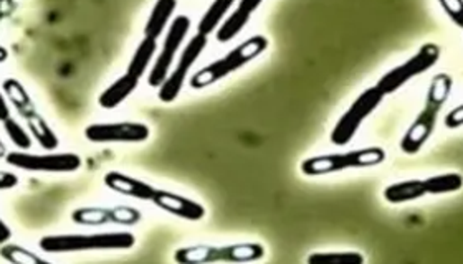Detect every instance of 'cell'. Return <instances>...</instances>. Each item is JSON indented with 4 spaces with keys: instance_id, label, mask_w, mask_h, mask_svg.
<instances>
[{
    "instance_id": "cell-1",
    "label": "cell",
    "mask_w": 463,
    "mask_h": 264,
    "mask_svg": "<svg viewBox=\"0 0 463 264\" xmlns=\"http://www.w3.org/2000/svg\"><path fill=\"white\" fill-rule=\"evenodd\" d=\"M136 238L129 232H110L92 234H49L40 240L41 251L45 253H76L92 250H129Z\"/></svg>"
},
{
    "instance_id": "cell-2",
    "label": "cell",
    "mask_w": 463,
    "mask_h": 264,
    "mask_svg": "<svg viewBox=\"0 0 463 264\" xmlns=\"http://www.w3.org/2000/svg\"><path fill=\"white\" fill-rule=\"evenodd\" d=\"M267 47L268 40L262 35H255V37L248 39L242 45L236 47L234 50L228 51L224 58L214 61V63L207 65L206 68H202L200 72H197L191 80V86L194 90H204L207 86L220 82L230 73L237 72L242 66H245L248 61L255 60L260 53L267 50Z\"/></svg>"
},
{
    "instance_id": "cell-3",
    "label": "cell",
    "mask_w": 463,
    "mask_h": 264,
    "mask_svg": "<svg viewBox=\"0 0 463 264\" xmlns=\"http://www.w3.org/2000/svg\"><path fill=\"white\" fill-rule=\"evenodd\" d=\"M265 256V248L260 243H238L228 246H187L177 250L174 260L181 264L247 263L258 261Z\"/></svg>"
},
{
    "instance_id": "cell-4",
    "label": "cell",
    "mask_w": 463,
    "mask_h": 264,
    "mask_svg": "<svg viewBox=\"0 0 463 264\" xmlns=\"http://www.w3.org/2000/svg\"><path fill=\"white\" fill-rule=\"evenodd\" d=\"M450 86H452V82H450V78L447 75H441V76L435 78L431 92H429V100H427L425 110L419 114V118L412 124L409 131L402 139L401 147L404 153H419L423 143L431 137L433 126H435V119H437V114L441 111L443 101L447 100V94H449Z\"/></svg>"
},
{
    "instance_id": "cell-5",
    "label": "cell",
    "mask_w": 463,
    "mask_h": 264,
    "mask_svg": "<svg viewBox=\"0 0 463 264\" xmlns=\"http://www.w3.org/2000/svg\"><path fill=\"white\" fill-rule=\"evenodd\" d=\"M384 161H386L384 149L370 147V149H360V151H351V153L309 157L301 163V172L309 177H316V175L341 172V171H348V169L374 167Z\"/></svg>"
},
{
    "instance_id": "cell-6",
    "label": "cell",
    "mask_w": 463,
    "mask_h": 264,
    "mask_svg": "<svg viewBox=\"0 0 463 264\" xmlns=\"http://www.w3.org/2000/svg\"><path fill=\"white\" fill-rule=\"evenodd\" d=\"M5 163L29 172L70 173L82 167V157L75 153L31 154L27 151L7 153Z\"/></svg>"
},
{
    "instance_id": "cell-7",
    "label": "cell",
    "mask_w": 463,
    "mask_h": 264,
    "mask_svg": "<svg viewBox=\"0 0 463 264\" xmlns=\"http://www.w3.org/2000/svg\"><path fill=\"white\" fill-rule=\"evenodd\" d=\"M382 100H384V94L376 86L361 92L360 98L351 104L350 110L341 116L340 121L336 122L334 129L331 132V143L336 145L350 144L354 139L356 132L360 131L361 124L376 111V108L381 104Z\"/></svg>"
},
{
    "instance_id": "cell-8",
    "label": "cell",
    "mask_w": 463,
    "mask_h": 264,
    "mask_svg": "<svg viewBox=\"0 0 463 264\" xmlns=\"http://www.w3.org/2000/svg\"><path fill=\"white\" fill-rule=\"evenodd\" d=\"M441 58V48L437 45H425L417 55H414L411 60L402 63L399 66H396L391 72L386 73L382 76L379 83L376 84V88L386 96L392 94L402 88L405 83L411 82L415 76L429 72L433 65Z\"/></svg>"
},
{
    "instance_id": "cell-9",
    "label": "cell",
    "mask_w": 463,
    "mask_h": 264,
    "mask_svg": "<svg viewBox=\"0 0 463 264\" xmlns=\"http://www.w3.org/2000/svg\"><path fill=\"white\" fill-rule=\"evenodd\" d=\"M189 29H191V19L189 17L177 15L174 21H173V25L169 27V31L165 35L163 50L159 53L155 66L151 68V73H149V78H147L149 86L159 88L165 78H167V75L171 73V66H173L175 53L181 48L185 35L189 33Z\"/></svg>"
},
{
    "instance_id": "cell-10",
    "label": "cell",
    "mask_w": 463,
    "mask_h": 264,
    "mask_svg": "<svg viewBox=\"0 0 463 264\" xmlns=\"http://www.w3.org/2000/svg\"><path fill=\"white\" fill-rule=\"evenodd\" d=\"M206 35L197 33L196 37H192V39L189 40L187 47H185V50L183 51V55H181V60H179L177 66H175L174 72L169 73V75H167V78L163 82V84L159 86L157 96H159V100H161V101H175V98L179 96V92H181L183 86H184L187 73H189V70L192 68V65L199 60L200 53L206 50Z\"/></svg>"
},
{
    "instance_id": "cell-11",
    "label": "cell",
    "mask_w": 463,
    "mask_h": 264,
    "mask_svg": "<svg viewBox=\"0 0 463 264\" xmlns=\"http://www.w3.org/2000/svg\"><path fill=\"white\" fill-rule=\"evenodd\" d=\"M151 131L143 122H108L90 124L85 129V137L94 144L145 143Z\"/></svg>"
},
{
    "instance_id": "cell-12",
    "label": "cell",
    "mask_w": 463,
    "mask_h": 264,
    "mask_svg": "<svg viewBox=\"0 0 463 264\" xmlns=\"http://www.w3.org/2000/svg\"><path fill=\"white\" fill-rule=\"evenodd\" d=\"M72 220L83 226H102V224H124L134 226L141 222V212L134 207H83L72 214Z\"/></svg>"
},
{
    "instance_id": "cell-13",
    "label": "cell",
    "mask_w": 463,
    "mask_h": 264,
    "mask_svg": "<svg viewBox=\"0 0 463 264\" xmlns=\"http://www.w3.org/2000/svg\"><path fill=\"white\" fill-rule=\"evenodd\" d=\"M156 207L165 210L167 214L174 215L179 218H184L189 222H199L206 216V208L194 200L183 197L179 193L167 192V190H157L156 189L153 200Z\"/></svg>"
},
{
    "instance_id": "cell-14",
    "label": "cell",
    "mask_w": 463,
    "mask_h": 264,
    "mask_svg": "<svg viewBox=\"0 0 463 264\" xmlns=\"http://www.w3.org/2000/svg\"><path fill=\"white\" fill-rule=\"evenodd\" d=\"M104 185L114 192L123 193L138 200H153L156 189L147 182L129 177L126 173L108 172L104 175Z\"/></svg>"
},
{
    "instance_id": "cell-15",
    "label": "cell",
    "mask_w": 463,
    "mask_h": 264,
    "mask_svg": "<svg viewBox=\"0 0 463 264\" xmlns=\"http://www.w3.org/2000/svg\"><path fill=\"white\" fill-rule=\"evenodd\" d=\"M263 0H240L237 11L234 12L218 29H217V40L220 43L236 39L244 27L247 25L254 12L257 11Z\"/></svg>"
},
{
    "instance_id": "cell-16",
    "label": "cell",
    "mask_w": 463,
    "mask_h": 264,
    "mask_svg": "<svg viewBox=\"0 0 463 264\" xmlns=\"http://www.w3.org/2000/svg\"><path fill=\"white\" fill-rule=\"evenodd\" d=\"M138 84H139L138 78H134L133 75H129V73H124L123 76H120L100 94L98 104L103 110H114L136 92Z\"/></svg>"
},
{
    "instance_id": "cell-17",
    "label": "cell",
    "mask_w": 463,
    "mask_h": 264,
    "mask_svg": "<svg viewBox=\"0 0 463 264\" xmlns=\"http://www.w3.org/2000/svg\"><path fill=\"white\" fill-rule=\"evenodd\" d=\"M2 92L5 94L9 104L15 108V111L19 112L23 119L37 112V106L31 100V92H27V88L19 80L7 78L2 83Z\"/></svg>"
},
{
    "instance_id": "cell-18",
    "label": "cell",
    "mask_w": 463,
    "mask_h": 264,
    "mask_svg": "<svg viewBox=\"0 0 463 264\" xmlns=\"http://www.w3.org/2000/svg\"><path fill=\"white\" fill-rule=\"evenodd\" d=\"M175 9H177V0H156L151 15L146 22L145 37L157 40L159 35L167 27Z\"/></svg>"
},
{
    "instance_id": "cell-19",
    "label": "cell",
    "mask_w": 463,
    "mask_h": 264,
    "mask_svg": "<svg viewBox=\"0 0 463 264\" xmlns=\"http://www.w3.org/2000/svg\"><path fill=\"white\" fill-rule=\"evenodd\" d=\"M27 128L31 134V137L40 144L41 149L53 151L60 145V137L57 132L53 131L52 126L41 116L40 112H33L29 118H25Z\"/></svg>"
},
{
    "instance_id": "cell-20",
    "label": "cell",
    "mask_w": 463,
    "mask_h": 264,
    "mask_svg": "<svg viewBox=\"0 0 463 264\" xmlns=\"http://www.w3.org/2000/svg\"><path fill=\"white\" fill-rule=\"evenodd\" d=\"M427 195L423 190V180H404V182L392 183L384 190V198L389 204H405L423 198Z\"/></svg>"
},
{
    "instance_id": "cell-21",
    "label": "cell",
    "mask_w": 463,
    "mask_h": 264,
    "mask_svg": "<svg viewBox=\"0 0 463 264\" xmlns=\"http://www.w3.org/2000/svg\"><path fill=\"white\" fill-rule=\"evenodd\" d=\"M234 2L236 0H214L204 13V17L199 22L197 33L209 37L212 31H217L222 21L226 19L227 12L230 11V7L234 5Z\"/></svg>"
},
{
    "instance_id": "cell-22",
    "label": "cell",
    "mask_w": 463,
    "mask_h": 264,
    "mask_svg": "<svg viewBox=\"0 0 463 264\" xmlns=\"http://www.w3.org/2000/svg\"><path fill=\"white\" fill-rule=\"evenodd\" d=\"M156 50H157V41L145 37V40L141 41L134 51L133 58L129 61V66H128V72L126 73H129V75H133L134 78L141 80L145 76L147 66L151 65Z\"/></svg>"
},
{
    "instance_id": "cell-23",
    "label": "cell",
    "mask_w": 463,
    "mask_h": 264,
    "mask_svg": "<svg viewBox=\"0 0 463 264\" xmlns=\"http://www.w3.org/2000/svg\"><path fill=\"white\" fill-rule=\"evenodd\" d=\"M423 190L425 193H452L459 192L462 189L463 179L460 173H443V175H435L423 180Z\"/></svg>"
},
{
    "instance_id": "cell-24",
    "label": "cell",
    "mask_w": 463,
    "mask_h": 264,
    "mask_svg": "<svg viewBox=\"0 0 463 264\" xmlns=\"http://www.w3.org/2000/svg\"><path fill=\"white\" fill-rule=\"evenodd\" d=\"M0 256L7 261L15 264H49L50 261L41 258L40 254H35L31 250L23 248L21 244H0Z\"/></svg>"
},
{
    "instance_id": "cell-25",
    "label": "cell",
    "mask_w": 463,
    "mask_h": 264,
    "mask_svg": "<svg viewBox=\"0 0 463 264\" xmlns=\"http://www.w3.org/2000/svg\"><path fill=\"white\" fill-rule=\"evenodd\" d=\"M309 264H362L364 256L358 251H346V253H313L309 254Z\"/></svg>"
},
{
    "instance_id": "cell-26",
    "label": "cell",
    "mask_w": 463,
    "mask_h": 264,
    "mask_svg": "<svg viewBox=\"0 0 463 264\" xmlns=\"http://www.w3.org/2000/svg\"><path fill=\"white\" fill-rule=\"evenodd\" d=\"M4 129L7 132L9 139L12 143L15 144L22 151H29L31 147V136L27 132V129L22 126L21 122L17 119H7L5 122H2Z\"/></svg>"
},
{
    "instance_id": "cell-27",
    "label": "cell",
    "mask_w": 463,
    "mask_h": 264,
    "mask_svg": "<svg viewBox=\"0 0 463 264\" xmlns=\"http://www.w3.org/2000/svg\"><path fill=\"white\" fill-rule=\"evenodd\" d=\"M441 5L455 25L462 27V0H441Z\"/></svg>"
},
{
    "instance_id": "cell-28",
    "label": "cell",
    "mask_w": 463,
    "mask_h": 264,
    "mask_svg": "<svg viewBox=\"0 0 463 264\" xmlns=\"http://www.w3.org/2000/svg\"><path fill=\"white\" fill-rule=\"evenodd\" d=\"M19 182H21V179H19L17 173L0 171V192L15 189V187L19 185Z\"/></svg>"
},
{
    "instance_id": "cell-29",
    "label": "cell",
    "mask_w": 463,
    "mask_h": 264,
    "mask_svg": "<svg viewBox=\"0 0 463 264\" xmlns=\"http://www.w3.org/2000/svg\"><path fill=\"white\" fill-rule=\"evenodd\" d=\"M462 112V106H457V108H455V110L447 116V121H445L447 128H460L463 122Z\"/></svg>"
},
{
    "instance_id": "cell-30",
    "label": "cell",
    "mask_w": 463,
    "mask_h": 264,
    "mask_svg": "<svg viewBox=\"0 0 463 264\" xmlns=\"http://www.w3.org/2000/svg\"><path fill=\"white\" fill-rule=\"evenodd\" d=\"M11 104H9V101H7L5 94H4V92H0V124H2V122L7 121V119H11Z\"/></svg>"
},
{
    "instance_id": "cell-31",
    "label": "cell",
    "mask_w": 463,
    "mask_h": 264,
    "mask_svg": "<svg viewBox=\"0 0 463 264\" xmlns=\"http://www.w3.org/2000/svg\"><path fill=\"white\" fill-rule=\"evenodd\" d=\"M13 7H15L13 0H0V23L11 15Z\"/></svg>"
},
{
    "instance_id": "cell-32",
    "label": "cell",
    "mask_w": 463,
    "mask_h": 264,
    "mask_svg": "<svg viewBox=\"0 0 463 264\" xmlns=\"http://www.w3.org/2000/svg\"><path fill=\"white\" fill-rule=\"evenodd\" d=\"M12 238V230L9 224L0 218V244L7 243Z\"/></svg>"
},
{
    "instance_id": "cell-33",
    "label": "cell",
    "mask_w": 463,
    "mask_h": 264,
    "mask_svg": "<svg viewBox=\"0 0 463 264\" xmlns=\"http://www.w3.org/2000/svg\"><path fill=\"white\" fill-rule=\"evenodd\" d=\"M7 60H9V50L0 45V63H5Z\"/></svg>"
},
{
    "instance_id": "cell-34",
    "label": "cell",
    "mask_w": 463,
    "mask_h": 264,
    "mask_svg": "<svg viewBox=\"0 0 463 264\" xmlns=\"http://www.w3.org/2000/svg\"><path fill=\"white\" fill-rule=\"evenodd\" d=\"M5 155H7V149H5V144L0 139V159H5Z\"/></svg>"
}]
</instances>
